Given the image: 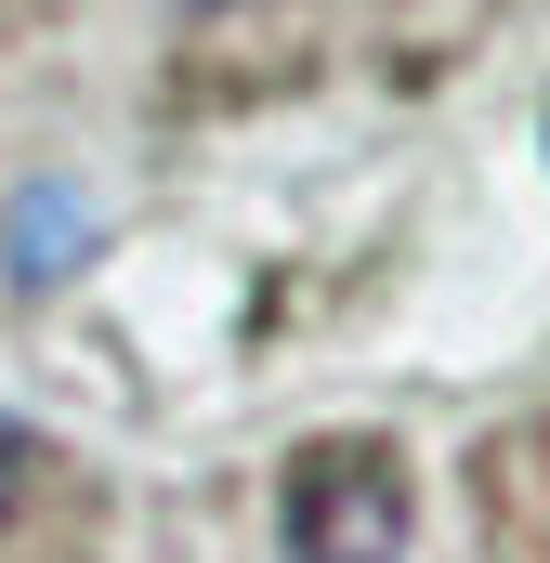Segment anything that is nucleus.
I'll list each match as a JSON object with an SVG mask.
<instances>
[{
	"mask_svg": "<svg viewBox=\"0 0 550 563\" xmlns=\"http://www.w3.org/2000/svg\"><path fill=\"white\" fill-rule=\"evenodd\" d=\"M394 551H407L394 445H301L288 459V563H394Z\"/></svg>",
	"mask_w": 550,
	"mask_h": 563,
	"instance_id": "1",
	"label": "nucleus"
},
{
	"mask_svg": "<svg viewBox=\"0 0 550 563\" xmlns=\"http://www.w3.org/2000/svg\"><path fill=\"white\" fill-rule=\"evenodd\" d=\"M13 288H53V276H79L92 250H106V223H92V197L79 184H40V197H13Z\"/></svg>",
	"mask_w": 550,
	"mask_h": 563,
	"instance_id": "2",
	"label": "nucleus"
},
{
	"mask_svg": "<svg viewBox=\"0 0 550 563\" xmlns=\"http://www.w3.org/2000/svg\"><path fill=\"white\" fill-rule=\"evenodd\" d=\"M26 485H40V445H26V420H0V511H13Z\"/></svg>",
	"mask_w": 550,
	"mask_h": 563,
	"instance_id": "3",
	"label": "nucleus"
}]
</instances>
